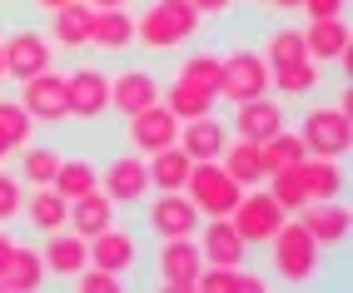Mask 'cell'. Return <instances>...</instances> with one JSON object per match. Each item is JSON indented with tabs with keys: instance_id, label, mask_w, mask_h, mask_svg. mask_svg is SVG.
<instances>
[{
	"instance_id": "1",
	"label": "cell",
	"mask_w": 353,
	"mask_h": 293,
	"mask_svg": "<svg viewBox=\"0 0 353 293\" xmlns=\"http://www.w3.org/2000/svg\"><path fill=\"white\" fill-rule=\"evenodd\" d=\"M199 35H204V15L190 0H154L134 15V45L150 55H174Z\"/></svg>"
},
{
	"instance_id": "2",
	"label": "cell",
	"mask_w": 353,
	"mask_h": 293,
	"mask_svg": "<svg viewBox=\"0 0 353 293\" xmlns=\"http://www.w3.org/2000/svg\"><path fill=\"white\" fill-rule=\"evenodd\" d=\"M264 254H269V268H274V279L279 283H289V288H303V283H314L319 279V268H323V249L314 243V234L303 229V219H284V224L274 229V239L264 243Z\"/></svg>"
},
{
	"instance_id": "3",
	"label": "cell",
	"mask_w": 353,
	"mask_h": 293,
	"mask_svg": "<svg viewBox=\"0 0 353 293\" xmlns=\"http://www.w3.org/2000/svg\"><path fill=\"white\" fill-rule=\"evenodd\" d=\"M299 139L309 154H323V159H343L353 150V114L339 110V105H309L299 114Z\"/></svg>"
},
{
	"instance_id": "4",
	"label": "cell",
	"mask_w": 353,
	"mask_h": 293,
	"mask_svg": "<svg viewBox=\"0 0 353 293\" xmlns=\"http://www.w3.org/2000/svg\"><path fill=\"white\" fill-rule=\"evenodd\" d=\"M184 194L194 199V209H199L204 219H229V209L239 204L244 184L234 179L219 159H194V164H190V179H184Z\"/></svg>"
},
{
	"instance_id": "5",
	"label": "cell",
	"mask_w": 353,
	"mask_h": 293,
	"mask_svg": "<svg viewBox=\"0 0 353 293\" xmlns=\"http://www.w3.org/2000/svg\"><path fill=\"white\" fill-rule=\"evenodd\" d=\"M65 105L75 125H95V119L110 114V70L95 60H80L65 75Z\"/></svg>"
},
{
	"instance_id": "6",
	"label": "cell",
	"mask_w": 353,
	"mask_h": 293,
	"mask_svg": "<svg viewBox=\"0 0 353 293\" xmlns=\"http://www.w3.org/2000/svg\"><path fill=\"white\" fill-rule=\"evenodd\" d=\"M269 90H274V75H269L264 50H229L224 55V65H219V100L244 105V100L269 94Z\"/></svg>"
},
{
	"instance_id": "7",
	"label": "cell",
	"mask_w": 353,
	"mask_h": 293,
	"mask_svg": "<svg viewBox=\"0 0 353 293\" xmlns=\"http://www.w3.org/2000/svg\"><path fill=\"white\" fill-rule=\"evenodd\" d=\"M284 219H289V214L279 209V199H274L269 189H259V184H254V189H244V194H239V204L229 209V224L239 229V239L249 243V249H264V243L274 239V229L284 224Z\"/></svg>"
},
{
	"instance_id": "8",
	"label": "cell",
	"mask_w": 353,
	"mask_h": 293,
	"mask_svg": "<svg viewBox=\"0 0 353 293\" xmlns=\"http://www.w3.org/2000/svg\"><path fill=\"white\" fill-rule=\"evenodd\" d=\"M0 55H6V80H30L55 65V45L40 26H15L0 40Z\"/></svg>"
},
{
	"instance_id": "9",
	"label": "cell",
	"mask_w": 353,
	"mask_h": 293,
	"mask_svg": "<svg viewBox=\"0 0 353 293\" xmlns=\"http://www.w3.org/2000/svg\"><path fill=\"white\" fill-rule=\"evenodd\" d=\"M199 209L184 189H154V199H145V229L154 239H190L199 229Z\"/></svg>"
},
{
	"instance_id": "10",
	"label": "cell",
	"mask_w": 353,
	"mask_h": 293,
	"mask_svg": "<svg viewBox=\"0 0 353 293\" xmlns=\"http://www.w3.org/2000/svg\"><path fill=\"white\" fill-rule=\"evenodd\" d=\"M20 85V110H26L35 125H70V105H65V75L50 65V70H40V75L30 80H15Z\"/></svg>"
},
{
	"instance_id": "11",
	"label": "cell",
	"mask_w": 353,
	"mask_h": 293,
	"mask_svg": "<svg viewBox=\"0 0 353 293\" xmlns=\"http://www.w3.org/2000/svg\"><path fill=\"white\" fill-rule=\"evenodd\" d=\"M199 268H204V259H199L194 234H190V239H159V249H154V279H159V288H170V293H194Z\"/></svg>"
},
{
	"instance_id": "12",
	"label": "cell",
	"mask_w": 353,
	"mask_h": 293,
	"mask_svg": "<svg viewBox=\"0 0 353 293\" xmlns=\"http://www.w3.org/2000/svg\"><path fill=\"white\" fill-rule=\"evenodd\" d=\"M100 189L110 194L114 209H130V204H145L150 199V164L145 154H114L105 169H100Z\"/></svg>"
},
{
	"instance_id": "13",
	"label": "cell",
	"mask_w": 353,
	"mask_h": 293,
	"mask_svg": "<svg viewBox=\"0 0 353 293\" xmlns=\"http://www.w3.org/2000/svg\"><path fill=\"white\" fill-rule=\"evenodd\" d=\"M125 139H130L134 154L170 150V144L179 139V119H174V110L164 105V100H154V105H145V110L125 114Z\"/></svg>"
},
{
	"instance_id": "14",
	"label": "cell",
	"mask_w": 353,
	"mask_h": 293,
	"mask_svg": "<svg viewBox=\"0 0 353 293\" xmlns=\"http://www.w3.org/2000/svg\"><path fill=\"white\" fill-rule=\"evenodd\" d=\"M159 90H164V80L154 75L150 65H120L110 75V114H134V110H145V105H154L159 100Z\"/></svg>"
},
{
	"instance_id": "15",
	"label": "cell",
	"mask_w": 353,
	"mask_h": 293,
	"mask_svg": "<svg viewBox=\"0 0 353 293\" xmlns=\"http://www.w3.org/2000/svg\"><path fill=\"white\" fill-rule=\"evenodd\" d=\"M303 50L319 65H334V70H353V30L343 15H328V20H309L303 30Z\"/></svg>"
},
{
	"instance_id": "16",
	"label": "cell",
	"mask_w": 353,
	"mask_h": 293,
	"mask_svg": "<svg viewBox=\"0 0 353 293\" xmlns=\"http://www.w3.org/2000/svg\"><path fill=\"white\" fill-rule=\"evenodd\" d=\"M90 263L110 268V274H120V279L134 274V268H139V234L130 224H120V219L105 224L95 239H90Z\"/></svg>"
},
{
	"instance_id": "17",
	"label": "cell",
	"mask_w": 353,
	"mask_h": 293,
	"mask_svg": "<svg viewBox=\"0 0 353 293\" xmlns=\"http://www.w3.org/2000/svg\"><path fill=\"white\" fill-rule=\"evenodd\" d=\"M284 125H289V110H284V100H274V94H254V100L234 105V114H229V130L254 139V144H264L269 134H279Z\"/></svg>"
},
{
	"instance_id": "18",
	"label": "cell",
	"mask_w": 353,
	"mask_h": 293,
	"mask_svg": "<svg viewBox=\"0 0 353 293\" xmlns=\"http://www.w3.org/2000/svg\"><path fill=\"white\" fill-rule=\"evenodd\" d=\"M40 263H45V274L70 283L80 274V268L90 263V239H80L75 229H55V234H40Z\"/></svg>"
},
{
	"instance_id": "19",
	"label": "cell",
	"mask_w": 353,
	"mask_h": 293,
	"mask_svg": "<svg viewBox=\"0 0 353 293\" xmlns=\"http://www.w3.org/2000/svg\"><path fill=\"white\" fill-rule=\"evenodd\" d=\"M194 243H199L204 263H249V243L239 239V229L229 219H199Z\"/></svg>"
},
{
	"instance_id": "20",
	"label": "cell",
	"mask_w": 353,
	"mask_h": 293,
	"mask_svg": "<svg viewBox=\"0 0 353 293\" xmlns=\"http://www.w3.org/2000/svg\"><path fill=\"white\" fill-rule=\"evenodd\" d=\"M299 219H303V229L314 234L319 249H343L348 243V209L339 199H309L299 209Z\"/></svg>"
},
{
	"instance_id": "21",
	"label": "cell",
	"mask_w": 353,
	"mask_h": 293,
	"mask_svg": "<svg viewBox=\"0 0 353 293\" xmlns=\"http://www.w3.org/2000/svg\"><path fill=\"white\" fill-rule=\"evenodd\" d=\"M90 15H95V6H85V0H70V6L50 10V26H45V35H50L55 50H70V55L90 50Z\"/></svg>"
},
{
	"instance_id": "22",
	"label": "cell",
	"mask_w": 353,
	"mask_h": 293,
	"mask_svg": "<svg viewBox=\"0 0 353 293\" xmlns=\"http://www.w3.org/2000/svg\"><path fill=\"white\" fill-rule=\"evenodd\" d=\"M90 50L110 55H130L134 50V15L130 10H95L90 15Z\"/></svg>"
},
{
	"instance_id": "23",
	"label": "cell",
	"mask_w": 353,
	"mask_h": 293,
	"mask_svg": "<svg viewBox=\"0 0 353 293\" xmlns=\"http://www.w3.org/2000/svg\"><path fill=\"white\" fill-rule=\"evenodd\" d=\"M20 219H26L35 234H55V229H65V219H70V199L55 184H30L26 204H20Z\"/></svg>"
},
{
	"instance_id": "24",
	"label": "cell",
	"mask_w": 353,
	"mask_h": 293,
	"mask_svg": "<svg viewBox=\"0 0 353 293\" xmlns=\"http://www.w3.org/2000/svg\"><path fill=\"white\" fill-rule=\"evenodd\" d=\"M174 144H179L190 159H219V150L229 144V125H224V119H214V110H209V114H199V119H184Z\"/></svg>"
},
{
	"instance_id": "25",
	"label": "cell",
	"mask_w": 353,
	"mask_h": 293,
	"mask_svg": "<svg viewBox=\"0 0 353 293\" xmlns=\"http://www.w3.org/2000/svg\"><path fill=\"white\" fill-rule=\"evenodd\" d=\"M50 283V274H45L40 263V249H30V243H15L6 268H0V293H35Z\"/></svg>"
},
{
	"instance_id": "26",
	"label": "cell",
	"mask_w": 353,
	"mask_h": 293,
	"mask_svg": "<svg viewBox=\"0 0 353 293\" xmlns=\"http://www.w3.org/2000/svg\"><path fill=\"white\" fill-rule=\"evenodd\" d=\"M199 293H264L269 279L249 274V263H204L199 268Z\"/></svg>"
},
{
	"instance_id": "27",
	"label": "cell",
	"mask_w": 353,
	"mask_h": 293,
	"mask_svg": "<svg viewBox=\"0 0 353 293\" xmlns=\"http://www.w3.org/2000/svg\"><path fill=\"white\" fill-rule=\"evenodd\" d=\"M114 209L110 204V194L105 189H90V194H80V199H70V219H65V229H75L80 239H95L105 224H114Z\"/></svg>"
},
{
	"instance_id": "28",
	"label": "cell",
	"mask_w": 353,
	"mask_h": 293,
	"mask_svg": "<svg viewBox=\"0 0 353 293\" xmlns=\"http://www.w3.org/2000/svg\"><path fill=\"white\" fill-rule=\"evenodd\" d=\"M159 100L174 110V119H179V125H184V119H199V114H209V110L219 105L209 90H199L194 80H184V75H170V85L159 90Z\"/></svg>"
},
{
	"instance_id": "29",
	"label": "cell",
	"mask_w": 353,
	"mask_h": 293,
	"mask_svg": "<svg viewBox=\"0 0 353 293\" xmlns=\"http://www.w3.org/2000/svg\"><path fill=\"white\" fill-rule=\"evenodd\" d=\"M219 164H224V169H229V174L239 179L244 189L264 184V154H259V144H254V139H244V134H234L224 150H219Z\"/></svg>"
},
{
	"instance_id": "30",
	"label": "cell",
	"mask_w": 353,
	"mask_h": 293,
	"mask_svg": "<svg viewBox=\"0 0 353 293\" xmlns=\"http://www.w3.org/2000/svg\"><path fill=\"white\" fill-rule=\"evenodd\" d=\"M323 85V65L319 60H294L284 70H274V90H279V100H309V94Z\"/></svg>"
},
{
	"instance_id": "31",
	"label": "cell",
	"mask_w": 353,
	"mask_h": 293,
	"mask_svg": "<svg viewBox=\"0 0 353 293\" xmlns=\"http://www.w3.org/2000/svg\"><path fill=\"white\" fill-rule=\"evenodd\" d=\"M303 184H309V199H339V194L348 189L339 159H323V154H303Z\"/></svg>"
},
{
	"instance_id": "32",
	"label": "cell",
	"mask_w": 353,
	"mask_h": 293,
	"mask_svg": "<svg viewBox=\"0 0 353 293\" xmlns=\"http://www.w3.org/2000/svg\"><path fill=\"white\" fill-rule=\"evenodd\" d=\"M145 164H150V189H184V179H190V154L179 150V144H170V150H154V154H145Z\"/></svg>"
},
{
	"instance_id": "33",
	"label": "cell",
	"mask_w": 353,
	"mask_h": 293,
	"mask_svg": "<svg viewBox=\"0 0 353 293\" xmlns=\"http://www.w3.org/2000/svg\"><path fill=\"white\" fill-rule=\"evenodd\" d=\"M35 134V119L20 110V100H0V159H10L15 150H26Z\"/></svg>"
},
{
	"instance_id": "34",
	"label": "cell",
	"mask_w": 353,
	"mask_h": 293,
	"mask_svg": "<svg viewBox=\"0 0 353 293\" xmlns=\"http://www.w3.org/2000/svg\"><path fill=\"white\" fill-rule=\"evenodd\" d=\"M269 194L279 199V209L284 214H299L303 204H309V184H303V164H284V169H274V174L264 179Z\"/></svg>"
},
{
	"instance_id": "35",
	"label": "cell",
	"mask_w": 353,
	"mask_h": 293,
	"mask_svg": "<svg viewBox=\"0 0 353 293\" xmlns=\"http://www.w3.org/2000/svg\"><path fill=\"white\" fill-rule=\"evenodd\" d=\"M219 65H224V55H219V50H190V55H179L174 75L194 80L199 90H209V94L219 100Z\"/></svg>"
},
{
	"instance_id": "36",
	"label": "cell",
	"mask_w": 353,
	"mask_h": 293,
	"mask_svg": "<svg viewBox=\"0 0 353 293\" xmlns=\"http://www.w3.org/2000/svg\"><path fill=\"white\" fill-rule=\"evenodd\" d=\"M309 50H303V30L299 26H274L269 30V40H264V60H269V75L274 70H284V65H294V60H303Z\"/></svg>"
},
{
	"instance_id": "37",
	"label": "cell",
	"mask_w": 353,
	"mask_h": 293,
	"mask_svg": "<svg viewBox=\"0 0 353 293\" xmlns=\"http://www.w3.org/2000/svg\"><path fill=\"white\" fill-rule=\"evenodd\" d=\"M65 199H80V194H90V189H100V169L90 164V159H60V169H55V179H50Z\"/></svg>"
},
{
	"instance_id": "38",
	"label": "cell",
	"mask_w": 353,
	"mask_h": 293,
	"mask_svg": "<svg viewBox=\"0 0 353 293\" xmlns=\"http://www.w3.org/2000/svg\"><path fill=\"white\" fill-rule=\"evenodd\" d=\"M259 154H264V179L274 174V169H284V164H299L303 154H309V150H303V139H299V130H279V134H269L264 144H259Z\"/></svg>"
},
{
	"instance_id": "39",
	"label": "cell",
	"mask_w": 353,
	"mask_h": 293,
	"mask_svg": "<svg viewBox=\"0 0 353 293\" xmlns=\"http://www.w3.org/2000/svg\"><path fill=\"white\" fill-rule=\"evenodd\" d=\"M60 150L55 144H30L26 154H20V184H50L55 169H60Z\"/></svg>"
},
{
	"instance_id": "40",
	"label": "cell",
	"mask_w": 353,
	"mask_h": 293,
	"mask_svg": "<svg viewBox=\"0 0 353 293\" xmlns=\"http://www.w3.org/2000/svg\"><path fill=\"white\" fill-rule=\"evenodd\" d=\"M20 204H26V184H20V174H6V169H0V229L20 219Z\"/></svg>"
},
{
	"instance_id": "41",
	"label": "cell",
	"mask_w": 353,
	"mask_h": 293,
	"mask_svg": "<svg viewBox=\"0 0 353 293\" xmlns=\"http://www.w3.org/2000/svg\"><path fill=\"white\" fill-rule=\"evenodd\" d=\"M70 283H75L80 293H120V288H125V279H120V274H110V268H95V263H85Z\"/></svg>"
},
{
	"instance_id": "42",
	"label": "cell",
	"mask_w": 353,
	"mask_h": 293,
	"mask_svg": "<svg viewBox=\"0 0 353 293\" xmlns=\"http://www.w3.org/2000/svg\"><path fill=\"white\" fill-rule=\"evenodd\" d=\"M343 6H348V0H303V15H309V20H328V15H343Z\"/></svg>"
},
{
	"instance_id": "43",
	"label": "cell",
	"mask_w": 353,
	"mask_h": 293,
	"mask_svg": "<svg viewBox=\"0 0 353 293\" xmlns=\"http://www.w3.org/2000/svg\"><path fill=\"white\" fill-rule=\"evenodd\" d=\"M190 6L209 20V15H229V6H234V0H190Z\"/></svg>"
},
{
	"instance_id": "44",
	"label": "cell",
	"mask_w": 353,
	"mask_h": 293,
	"mask_svg": "<svg viewBox=\"0 0 353 293\" xmlns=\"http://www.w3.org/2000/svg\"><path fill=\"white\" fill-rule=\"evenodd\" d=\"M85 6H95V10H130V0H85Z\"/></svg>"
},
{
	"instance_id": "45",
	"label": "cell",
	"mask_w": 353,
	"mask_h": 293,
	"mask_svg": "<svg viewBox=\"0 0 353 293\" xmlns=\"http://www.w3.org/2000/svg\"><path fill=\"white\" fill-rule=\"evenodd\" d=\"M10 249H15V239H10L6 229H0V268H6V259H10Z\"/></svg>"
},
{
	"instance_id": "46",
	"label": "cell",
	"mask_w": 353,
	"mask_h": 293,
	"mask_svg": "<svg viewBox=\"0 0 353 293\" xmlns=\"http://www.w3.org/2000/svg\"><path fill=\"white\" fill-rule=\"evenodd\" d=\"M60 6H70V0H35V10H45V15H50V10H60Z\"/></svg>"
},
{
	"instance_id": "47",
	"label": "cell",
	"mask_w": 353,
	"mask_h": 293,
	"mask_svg": "<svg viewBox=\"0 0 353 293\" xmlns=\"http://www.w3.org/2000/svg\"><path fill=\"white\" fill-rule=\"evenodd\" d=\"M269 6H274V10H299L303 0H269Z\"/></svg>"
},
{
	"instance_id": "48",
	"label": "cell",
	"mask_w": 353,
	"mask_h": 293,
	"mask_svg": "<svg viewBox=\"0 0 353 293\" xmlns=\"http://www.w3.org/2000/svg\"><path fill=\"white\" fill-rule=\"evenodd\" d=\"M0 80H6V55H0Z\"/></svg>"
},
{
	"instance_id": "49",
	"label": "cell",
	"mask_w": 353,
	"mask_h": 293,
	"mask_svg": "<svg viewBox=\"0 0 353 293\" xmlns=\"http://www.w3.org/2000/svg\"><path fill=\"white\" fill-rule=\"evenodd\" d=\"M249 6H264V0H249Z\"/></svg>"
}]
</instances>
